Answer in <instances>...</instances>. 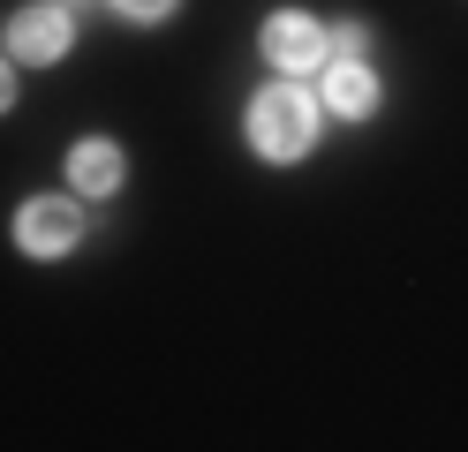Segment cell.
Wrapping results in <instances>:
<instances>
[{"label":"cell","mask_w":468,"mask_h":452,"mask_svg":"<svg viewBox=\"0 0 468 452\" xmlns=\"http://www.w3.org/2000/svg\"><path fill=\"white\" fill-rule=\"evenodd\" d=\"M16 106V76H8V60H0V113Z\"/></svg>","instance_id":"cell-8"},{"label":"cell","mask_w":468,"mask_h":452,"mask_svg":"<svg viewBox=\"0 0 468 452\" xmlns=\"http://www.w3.org/2000/svg\"><path fill=\"white\" fill-rule=\"evenodd\" d=\"M325 30H317L310 16H272L265 23V60L272 68H287V76H303V68H317V60H325Z\"/></svg>","instance_id":"cell-3"},{"label":"cell","mask_w":468,"mask_h":452,"mask_svg":"<svg viewBox=\"0 0 468 452\" xmlns=\"http://www.w3.org/2000/svg\"><path fill=\"white\" fill-rule=\"evenodd\" d=\"M8 46H16V60H61L69 53V8L53 0V8H23L16 16V30H8Z\"/></svg>","instance_id":"cell-4"},{"label":"cell","mask_w":468,"mask_h":452,"mask_svg":"<svg viewBox=\"0 0 468 452\" xmlns=\"http://www.w3.org/2000/svg\"><path fill=\"white\" fill-rule=\"evenodd\" d=\"M250 143L265 151V159H303L317 143V106L303 99L295 83H272L250 99Z\"/></svg>","instance_id":"cell-1"},{"label":"cell","mask_w":468,"mask_h":452,"mask_svg":"<svg viewBox=\"0 0 468 452\" xmlns=\"http://www.w3.org/2000/svg\"><path fill=\"white\" fill-rule=\"evenodd\" d=\"M61 8H76V0H61Z\"/></svg>","instance_id":"cell-9"},{"label":"cell","mask_w":468,"mask_h":452,"mask_svg":"<svg viewBox=\"0 0 468 452\" xmlns=\"http://www.w3.org/2000/svg\"><path fill=\"white\" fill-rule=\"evenodd\" d=\"M76 234H83V211H76L69 196H31V204L16 211V241H23L31 257H69Z\"/></svg>","instance_id":"cell-2"},{"label":"cell","mask_w":468,"mask_h":452,"mask_svg":"<svg viewBox=\"0 0 468 452\" xmlns=\"http://www.w3.org/2000/svg\"><path fill=\"white\" fill-rule=\"evenodd\" d=\"M113 8H122V16H136V23H159L174 0H113Z\"/></svg>","instance_id":"cell-7"},{"label":"cell","mask_w":468,"mask_h":452,"mask_svg":"<svg viewBox=\"0 0 468 452\" xmlns=\"http://www.w3.org/2000/svg\"><path fill=\"white\" fill-rule=\"evenodd\" d=\"M325 99H333V113H347V121H363L370 106H378V76L363 68V60H333V76H325Z\"/></svg>","instance_id":"cell-6"},{"label":"cell","mask_w":468,"mask_h":452,"mask_svg":"<svg viewBox=\"0 0 468 452\" xmlns=\"http://www.w3.org/2000/svg\"><path fill=\"white\" fill-rule=\"evenodd\" d=\"M122 151H113V143H76L69 151V189L76 196H113V189H122Z\"/></svg>","instance_id":"cell-5"}]
</instances>
